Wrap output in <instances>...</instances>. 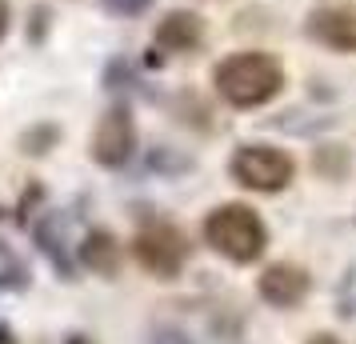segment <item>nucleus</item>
<instances>
[{
	"label": "nucleus",
	"mask_w": 356,
	"mask_h": 344,
	"mask_svg": "<svg viewBox=\"0 0 356 344\" xmlns=\"http://www.w3.org/2000/svg\"><path fill=\"white\" fill-rule=\"evenodd\" d=\"M204 240H209L225 261L252 264L268 248V229L248 204H220L204 216Z\"/></svg>",
	"instance_id": "2"
},
{
	"label": "nucleus",
	"mask_w": 356,
	"mask_h": 344,
	"mask_svg": "<svg viewBox=\"0 0 356 344\" xmlns=\"http://www.w3.org/2000/svg\"><path fill=\"white\" fill-rule=\"evenodd\" d=\"M136 148V129H132L129 108H108L92 132V161L104 168H120Z\"/></svg>",
	"instance_id": "5"
},
{
	"label": "nucleus",
	"mask_w": 356,
	"mask_h": 344,
	"mask_svg": "<svg viewBox=\"0 0 356 344\" xmlns=\"http://www.w3.org/2000/svg\"><path fill=\"white\" fill-rule=\"evenodd\" d=\"M113 13H124V17H132V13H140V8H148V0H104Z\"/></svg>",
	"instance_id": "10"
},
{
	"label": "nucleus",
	"mask_w": 356,
	"mask_h": 344,
	"mask_svg": "<svg viewBox=\"0 0 356 344\" xmlns=\"http://www.w3.org/2000/svg\"><path fill=\"white\" fill-rule=\"evenodd\" d=\"M4 28H8V4L0 0V36H4Z\"/></svg>",
	"instance_id": "13"
},
{
	"label": "nucleus",
	"mask_w": 356,
	"mask_h": 344,
	"mask_svg": "<svg viewBox=\"0 0 356 344\" xmlns=\"http://www.w3.org/2000/svg\"><path fill=\"white\" fill-rule=\"evenodd\" d=\"M132 252H136L140 268H148L152 277L172 280V277H180V268L188 261V240L172 224H148V229L136 232Z\"/></svg>",
	"instance_id": "4"
},
{
	"label": "nucleus",
	"mask_w": 356,
	"mask_h": 344,
	"mask_svg": "<svg viewBox=\"0 0 356 344\" xmlns=\"http://www.w3.org/2000/svg\"><path fill=\"white\" fill-rule=\"evenodd\" d=\"M305 344H340V341L332 336V332H316V336H308Z\"/></svg>",
	"instance_id": "12"
},
{
	"label": "nucleus",
	"mask_w": 356,
	"mask_h": 344,
	"mask_svg": "<svg viewBox=\"0 0 356 344\" xmlns=\"http://www.w3.org/2000/svg\"><path fill=\"white\" fill-rule=\"evenodd\" d=\"M204 36V24L196 13H168V17L156 24V44L168 52H193Z\"/></svg>",
	"instance_id": "8"
},
{
	"label": "nucleus",
	"mask_w": 356,
	"mask_h": 344,
	"mask_svg": "<svg viewBox=\"0 0 356 344\" xmlns=\"http://www.w3.org/2000/svg\"><path fill=\"white\" fill-rule=\"evenodd\" d=\"M228 177L244 188H252V193H280V188L292 184L296 164H292L289 152H280L273 145H244L232 152Z\"/></svg>",
	"instance_id": "3"
},
{
	"label": "nucleus",
	"mask_w": 356,
	"mask_h": 344,
	"mask_svg": "<svg viewBox=\"0 0 356 344\" xmlns=\"http://www.w3.org/2000/svg\"><path fill=\"white\" fill-rule=\"evenodd\" d=\"M212 81L232 108H260L284 88V68L268 52H232L216 65Z\"/></svg>",
	"instance_id": "1"
},
{
	"label": "nucleus",
	"mask_w": 356,
	"mask_h": 344,
	"mask_svg": "<svg viewBox=\"0 0 356 344\" xmlns=\"http://www.w3.org/2000/svg\"><path fill=\"white\" fill-rule=\"evenodd\" d=\"M148 344H188V336H184V332H177V328H164V332H156Z\"/></svg>",
	"instance_id": "11"
},
{
	"label": "nucleus",
	"mask_w": 356,
	"mask_h": 344,
	"mask_svg": "<svg viewBox=\"0 0 356 344\" xmlns=\"http://www.w3.org/2000/svg\"><path fill=\"white\" fill-rule=\"evenodd\" d=\"M308 36L332 52H356V8H348V4L321 8L308 20Z\"/></svg>",
	"instance_id": "7"
},
{
	"label": "nucleus",
	"mask_w": 356,
	"mask_h": 344,
	"mask_svg": "<svg viewBox=\"0 0 356 344\" xmlns=\"http://www.w3.org/2000/svg\"><path fill=\"white\" fill-rule=\"evenodd\" d=\"M308 272L305 268H296V264H273V268H264V277H260V300L264 304H273V309H296L300 300L308 296Z\"/></svg>",
	"instance_id": "6"
},
{
	"label": "nucleus",
	"mask_w": 356,
	"mask_h": 344,
	"mask_svg": "<svg viewBox=\"0 0 356 344\" xmlns=\"http://www.w3.org/2000/svg\"><path fill=\"white\" fill-rule=\"evenodd\" d=\"M81 256H84V264H88L92 272H100V277H113L116 264H120V245H116L113 232L97 229V232H88V236H84Z\"/></svg>",
	"instance_id": "9"
}]
</instances>
